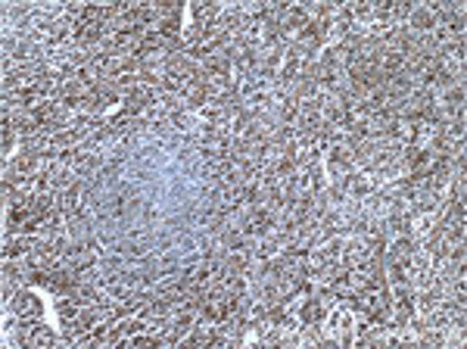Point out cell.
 I'll return each instance as SVG.
<instances>
[{
    "label": "cell",
    "mask_w": 467,
    "mask_h": 349,
    "mask_svg": "<svg viewBox=\"0 0 467 349\" xmlns=\"http://www.w3.org/2000/svg\"><path fill=\"white\" fill-rule=\"evenodd\" d=\"M6 309H13V312L25 321H38V315H41V300H38L31 290H16V296L10 300Z\"/></svg>",
    "instance_id": "cell-1"
},
{
    "label": "cell",
    "mask_w": 467,
    "mask_h": 349,
    "mask_svg": "<svg viewBox=\"0 0 467 349\" xmlns=\"http://www.w3.org/2000/svg\"><path fill=\"white\" fill-rule=\"evenodd\" d=\"M78 302L72 300V296H59L56 300V315H59V321H72V318H78Z\"/></svg>",
    "instance_id": "cell-4"
},
{
    "label": "cell",
    "mask_w": 467,
    "mask_h": 349,
    "mask_svg": "<svg viewBox=\"0 0 467 349\" xmlns=\"http://www.w3.org/2000/svg\"><path fill=\"white\" fill-rule=\"evenodd\" d=\"M53 343H59V334L44 321H35L31 325V346H53Z\"/></svg>",
    "instance_id": "cell-3"
},
{
    "label": "cell",
    "mask_w": 467,
    "mask_h": 349,
    "mask_svg": "<svg viewBox=\"0 0 467 349\" xmlns=\"http://www.w3.org/2000/svg\"><path fill=\"white\" fill-rule=\"evenodd\" d=\"M296 315H299V321H303V325H321L324 315H327V306H324L321 300H318L315 293H312L305 302H299Z\"/></svg>",
    "instance_id": "cell-2"
}]
</instances>
